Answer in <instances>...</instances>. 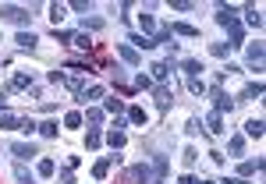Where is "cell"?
I'll return each instance as SVG.
<instances>
[{"mask_svg":"<svg viewBox=\"0 0 266 184\" xmlns=\"http://www.w3.org/2000/svg\"><path fill=\"white\" fill-rule=\"evenodd\" d=\"M103 110H106V114H121L124 103H121V99H103Z\"/></svg>","mask_w":266,"mask_h":184,"instance_id":"obj_33","label":"cell"},{"mask_svg":"<svg viewBox=\"0 0 266 184\" xmlns=\"http://www.w3.org/2000/svg\"><path fill=\"white\" fill-rule=\"evenodd\" d=\"M202 124H206V131H210V135H224V131H227V128H224V114H216V110H213V114H206V121H202Z\"/></svg>","mask_w":266,"mask_h":184,"instance_id":"obj_5","label":"cell"},{"mask_svg":"<svg viewBox=\"0 0 266 184\" xmlns=\"http://www.w3.org/2000/svg\"><path fill=\"white\" fill-rule=\"evenodd\" d=\"M124 142H128L124 131H110V135H106V145H110V149H124Z\"/></svg>","mask_w":266,"mask_h":184,"instance_id":"obj_21","label":"cell"},{"mask_svg":"<svg viewBox=\"0 0 266 184\" xmlns=\"http://www.w3.org/2000/svg\"><path fill=\"white\" fill-rule=\"evenodd\" d=\"M0 18L4 21H14V25H28V11L25 7H18V4H0Z\"/></svg>","mask_w":266,"mask_h":184,"instance_id":"obj_2","label":"cell"},{"mask_svg":"<svg viewBox=\"0 0 266 184\" xmlns=\"http://www.w3.org/2000/svg\"><path fill=\"white\" fill-rule=\"evenodd\" d=\"M170 35H184V39H196L199 28H196V25H184V21H174V25H170Z\"/></svg>","mask_w":266,"mask_h":184,"instance_id":"obj_11","label":"cell"},{"mask_svg":"<svg viewBox=\"0 0 266 184\" xmlns=\"http://www.w3.org/2000/svg\"><path fill=\"white\" fill-rule=\"evenodd\" d=\"M213 103H216V114H224V110H231V106H234V99H227L220 85H213Z\"/></svg>","mask_w":266,"mask_h":184,"instance_id":"obj_13","label":"cell"},{"mask_svg":"<svg viewBox=\"0 0 266 184\" xmlns=\"http://www.w3.org/2000/svg\"><path fill=\"white\" fill-rule=\"evenodd\" d=\"M100 142H103V135H100L96 128H89V131H86V149H100Z\"/></svg>","mask_w":266,"mask_h":184,"instance_id":"obj_28","label":"cell"},{"mask_svg":"<svg viewBox=\"0 0 266 184\" xmlns=\"http://www.w3.org/2000/svg\"><path fill=\"white\" fill-rule=\"evenodd\" d=\"M103 96H106V89H103V85H89V89H82V92H78V99H82V103H96V99H103Z\"/></svg>","mask_w":266,"mask_h":184,"instance_id":"obj_12","label":"cell"},{"mask_svg":"<svg viewBox=\"0 0 266 184\" xmlns=\"http://www.w3.org/2000/svg\"><path fill=\"white\" fill-rule=\"evenodd\" d=\"M71 43H74V46H78V50H86V53L92 50V39H89V35H86V32H82V35H74V39H71Z\"/></svg>","mask_w":266,"mask_h":184,"instance_id":"obj_34","label":"cell"},{"mask_svg":"<svg viewBox=\"0 0 266 184\" xmlns=\"http://www.w3.org/2000/svg\"><path fill=\"white\" fill-rule=\"evenodd\" d=\"M71 11H78V14L86 18V11H89V0H71Z\"/></svg>","mask_w":266,"mask_h":184,"instance_id":"obj_41","label":"cell"},{"mask_svg":"<svg viewBox=\"0 0 266 184\" xmlns=\"http://www.w3.org/2000/svg\"><path fill=\"white\" fill-rule=\"evenodd\" d=\"M227 184H248L245 177H227Z\"/></svg>","mask_w":266,"mask_h":184,"instance_id":"obj_47","label":"cell"},{"mask_svg":"<svg viewBox=\"0 0 266 184\" xmlns=\"http://www.w3.org/2000/svg\"><path fill=\"white\" fill-rule=\"evenodd\" d=\"M184 131H188V135H199V131H202V121H199V117H192V121H188V128H184Z\"/></svg>","mask_w":266,"mask_h":184,"instance_id":"obj_43","label":"cell"},{"mask_svg":"<svg viewBox=\"0 0 266 184\" xmlns=\"http://www.w3.org/2000/svg\"><path fill=\"white\" fill-rule=\"evenodd\" d=\"M216 25H224L227 32H231V43H227V46H242L245 35H242V25H238V11H234V7L220 4V7H216Z\"/></svg>","mask_w":266,"mask_h":184,"instance_id":"obj_1","label":"cell"},{"mask_svg":"<svg viewBox=\"0 0 266 184\" xmlns=\"http://www.w3.org/2000/svg\"><path fill=\"white\" fill-rule=\"evenodd\" d=\"M227 149H231V156H242V153H245V135H231Z\"/></svg>","mask_w":266,"mask_h":184,"instance_id":"obj_22","label":"cell"},{"mask_svg":"<svg viewBox=\"0 0 266 184\" xmlns=\"http://www.w3.org/2000/svg\"><path fill=\"white\" fill-rule=\"evenodd\" d=\"M149 177H153V174H149V167H146V163H135V167L124 174V181H128V184H149Z\"/></svg>","mask_w":266,"mask_h":184,"instance_id":"obj_4","label":"cell"},{"mask_svg":"<svg viewBox=\"0 0 266 184\" xmlns=\"http://www.w3.org/2000/svg\"><path fill=\"white\" fill-rule=\"evenodd\" d=\"M181 184H196V177H188V174H184V177H181Z\"/></svg>","mask_w":266,"mask_h":184,"instance_id":"obj_48","label":"cell"},{"mask_svg":"<svg viewBox=\"0 0 266 184\" xmlns=\"http://www.w3.org/2000/svg\"><path fill=\"white\" fill-rule=\"evenodd\" d=\"M11 89H32V75H14L11 78Z\"/></svg>","mask_w":266,"mask_h":184,"instance_id":"obj_30","label":"cell"},{"mask_svg":"<svg viewBox=\"0 0 266 184\" xmlns=\"http://www.w3.org/2000/svg\"><path fill=\"white\" fill-rule=\"evenodd\" d=\"M138 28H142V35H149V39H153V35H156V18L153 14H138Z\"/></svg>","mask_w":266,"mask_h":184,"instance_id":"obj_10","label":"cell"},{"mask_svg":"<svg viewBox=\"0 0 266 184\" xmlns=\"http://www.w3.org/2000/svg\"><path fill=\"white\" fill-rule=\"evenodd\" d=\"M40 131H43L46 138H57V121H43V124H40Z\"/></svg>","mask_w":266,"mask_h":184,"instance_id":"obj_37","label":"cell"},{"mask_svg":"<svg viewBox=\"0 0 266 184\" xmlns=\"http://www.w3.org/2000/svg\"><path fill=\"white\" fill-rule=\"evenodd\" d=\"M188 89H192L196 96H202V92H206V82H202V78H188Z\"/></svg>","mask_w":266,"mask_h":184,"instance_id":"obj_38","label":"cell"},{"mask_svg":"<svg viewBox=\"0 0 266 184\" xmlns=\"http://www.w3.org/2000/svg\"><path fill=\"white\" fill-rule=\"evenodd\" d=\"M82 121H86V117L78 114V110H71V114H64V128H71V131H74V128H82Z\"/></svg>","mask_w":266,"mask_h":184,"instance_id":"obj_24","label":"cell"},{"mask_svg":"<svg viewBox=\"0 0 266 184\" xmlns=\"http://www.w3.org/2000/svg\"><path fill=\"white\" fill-rule=\"evenodd\" d=\"M248 25H252V28H262V14H259L256 7H248Z\"/></svg>","mask_w":266,"mask_h":184,"instance_id":"obj_40","label":"cell"},{"mask_svg":"<svg viewBox=\"0 0 266 184\" xmlns=\"http://www.w3.org/2000/svg\"><path fill=\"white\" fill-rule=\"evenodd\" d=\"M256 170H262V160H256V163H252V160H245V163L238 167V174H242V177H252Z\"/></svg>","mask_w":266,"mask_h":184,"instance_id":"obj_25","label":"cell"},{"mask_svg":"<svg viewBox=\"0 0 266 184\" xmlns=\"http://www.w3.org/2000/svg\"><path fill=\"white\" fill-rule=\"evenodd\" d=\"M128 121H132L135 128H146V121H149V114H146V110H142V106H132V110H128Z\"/></svg>","mask_w":266,"mask_h":184,"instance_id":"obj_15","label":"cell"},{"mask_svg":"<svg viewBox=\"0 0 266 184\" xmlns=\"http://www.w3.org/2000/svg\"><path fill=\"white\" fill-rule=\"evenodd\" d=\"M110 167H114V156H103V160L92 167V177H96V181H103V177L110 174Z\"/></svg>","mask_w":266,"mask_h":184,"instance_id":"obj_14","label":"cell"},{"mask_svg":"<svg viewBox=\"0 0 266 184\" xmlns=\"http://www.w3.org/2000/svg\"><path fill=\"white\" fill-rule=\"evenodd\" d=\"M8 149H11V156H18V160H32V156H40V149H36L32 142H11Z\"/></svg>","mask_w":266,"mask_h":184,"instance_id":"obj_3","label":"cell"},{"mask_svg":"<svg viewBox=\"0 0 266 184\" xmlns=\"http://www.w3.org/2000/svg\"><path fill=\"white\" fill-rule=\"evenodd\" d=\"M170 103H174L170 89H167V85H160V89H156V106H160V110H170Z\"/></svg>","mask_w":266,"mask_h":184,"instance_id":"obj_17","label":"cell"},{"mask_svg":"<svg viewBox=\"0 0 266 184\" xmlns=\"http://www.w3.org/2000/svg\"><path fill=\"white\" fill-rule=\"evenodd\" d=\"M245 60H248L256 71H262V43H252V46L245 50Z\"/></svg>","mask_w":266,"mask_h":184,"instance_id":"obj_9","label":"cell"},{"mask_svg":"<svg viewBox=\"0 0 266 184\" xmlns=\"http://www.w3.org/2000/svg\"><path fill=\"white\" fill-rule=\"evenodd\" d=\"M181 71L188 78H202V60H196V57H184L181 60Z\"/></svg>","mask_w":266,"mask_h":184,"instance_id":"obj_6","label":"cell"},{"mask_svg":"<svg viewBox=\"0 0 266 184\" xmlns=\"http://www.w3.org/2000/svg\"><path fill=\"white\" fill-rule=\"evenodd\" d=\"M18 121H22V117H14V114H8V110H4V114H0V131H14Z\"/></svg>","mask_w":266,"mask_h":184,"instance_id":"obj_23","label":"cell"},{"mask_svg":"<svg viewBox=\"0 0 266 184\" xmlns=\"http://www.w3.org/2000/svg\"><path fill=\"white\" fill-rule=\"evenodd\" d=\"M196 184H216V181H206V177H202V181H196Z\"/></svg>","mask_w":266,"mask_h":184,"instance_id":"obj_49","label":"cell"},{"mask_svg":"<svg viewBox=\"0 0 266 184\" xmlns=\"http://www.w3.org/2000/svg\"><path fill=\"white\" fill-rule=\"evenodd\" d=\"M54 170H57V167H54V160H50V156H43L40 163H36V174H40V177H54Z\"/></svg>","mask_w":266,"mask_h":184,"instance_id":"obj_20","label":"cell"},{"mask_svg":"<svg viewBox=\"0 0 266 184\" xmlns=\"http://www.w3.org/2000/svg\"><path fill=\"white\" fill-rule=\"evenodd\" d=\"M153 43H164V46H170V50H174V43H170V25L156 28V35H153Z\"/></svg>","mask_w":266,"mask_h":184,"instance_id":"obj_27","label":"cell"},{"mask_svg":"<svg viewBox=\"0 0 266 184\" xmlns=\"http://www.w3.org/2000/svg\"><path fill=\"white\" fill-rule=\"evenodd\" d=\"M196 160H199V156H196V149H192V145H188V149H184V163H188V167H192Z\"/></svg>","mask_w":266,"mask_h":184,"instance_id":"obj_46","label":"cell"},{"mask_svg":"<svg viewBox=\"0 0 266 184\" xmlns=\"http://www.w3.org/2000/svg\"><path fill=\"white\" fill-rule=\"evenodd\" d=\"M118 53H121V60H124V64H132V67L138 64V53H135L128 43H118Z\"/></svg>","mask_w":266,"mask_h":184,"instance_id":"obj_16","label":"cell"},{"mask_svg":"<svg viewBox=\"0 0 266 184\" xmlns=\"http://www.w3.org/2000/svg\"><path fill=\"white\" fill-rule=\"evenodd\" d=\"M128 46H132V50L138 53V50H153L156 43L149 39V35H142V32H132V39H128Z\"/></svg>","mask_w":266,"mask_h":184,"instance_id":"obj_8","label":"cell"},{"mask_svg":"<svg viewBox=\"0 0 266 184\" xmlns=\"http://www.w3.org/2000/svg\"><path fill=\"white\" fill-rule=\"evenodd\" d=\"M14 43H18V50H36V43H40V35H36V32H18L14 35Z\"/></svg>","mask_w":266,"mask_h":184,"instance_id":"obj_7","label":"cell"},{"mask_svg":"<svg viewBox=\"0 0 266 184\" xmlns=\"http://www.w3.org/2000/svg\"><path fill=\"white\" fill-rule=\"evenodd\" d=\"M164 177H167V160L156 156V181H164Z\"/></svg>","mask_w":266,"mask_h":184,"instance_id":"obj_42","label":"cell"},{"mask_svg":"<svg viewBox=\"0 0 266 184\" xmlns=\"http://www.w3.org/2000/svg\"><path fill=\"white\" fill-rule=\"evenodd\" d=\"M18 131H25V135H32V131H40V124H36L32 117H22V121H18Z\"/></svg>","mask_w":266,"mask_h":184,"instance_id":"obj_32","label":"cell"},{"mask_svg":"<svg viewBox=\"0 0 266 184\" xmlns=\"http://www.w3.org/2000/svg\"><path fill=\"white\" fill-rule=\"evenodd\" d=\"M103 25H106L103 18H82V28H89V32H100Z\"/></svg>","mask_w":266,"mask_h":184,"instance_id":"obj_35","label":"cell"},{"mask_svg":"<svg viewBox=\"0 0 266 184\" xmlns=\"http://www.w3.org/2000/svg\"><path fill=\"white\" fill-rule=\"evenodd\" d=\"M149 71H153V78H156V82H164V78L170 75V64H164V60H156V64H153V67H149Z\"/></svg>","mask_w":266,"mask_h":184,"instance_id":"obj_26","label":"cell"},{"mask_svg":"<svg viewBox=\"0 0 266 184\" xmlns=\"http://www.w3.org/2000/svg\"><path fill=\"white\" fill-rule=\"evenodd\" d=\"M227 50H231L227 43H210V53H213V57H227Z\"/></svg>","mask_w":266,"mask_h":184,"instance_id":"obj_39","label":"cell"},{"mask_svg":"<svg viewBox=\"0 0 266 184\" xmlns=\"http://www.w3.org/2000/svg\"><path fill=\"white\" fill-rule=\"evenodd\" d=\"M135 85H138V89H149V85H153V78H149V75H138Z\"/></svg>","mask_w":266,"mask_h":184,"instance_id":"obj_45","label":"cell"},{"mask_svg":"<svg viewBox=\"0 0 266 184\" xmlns=\"http://www.w3.org/2000/svg\"><path fill=\"white\" fill-rule=\"evenodd\" d=\"M170 7H174V11H192L196 4H188V0H174V4H170Z\"/></svg>","mask_w":266,"mask_h":184,"instance_id":"obj_44","label":"cell"},{"mask_svg":"<svg viewBox=\"0 0 266 184\" xmlns=\"http://www.w3.org/2000/svg\"><path fill=\"white\" fill-rule=\"evenodd\" d=\"M64 184H74V177H64Z\"/></svg>","mask_w":266,"mask_h":184,"instance_id":"obj_50","label":"cell"},{"mask_svg":"<svg viewBox=\"0 0 266 184\" xmlns=\"http://www.w3.org/2000/svg\"><path fill=\"white\" fill-rule=\"evenodd\" d=\"M86 121H89L92 128H96V124H103V110H96V106H92V110H86Z\"/></svg>","mask_w":266,"mask_h":184,"instance_id":"obj_36","label":"cell"},{"mask_svg":"<svg viewBox=\"0 0 266 184\" xmlns=\"http://www.w3.org/2000/svg\"><path fill=\"white\" fill-rule=\"evenodd\" d=\"M245 135H248V138H262V117L245 121Z\"/></svg>","mask_w":266,"mask_h":184,"instance_id":"obj_18","label":"cell"},{"mask_svg":"<svg viewBox=\"0 0 266 184\" xmlns=\"http://www.w3.org/2000/svg\"><path fill=\"white\" fill-rule=\"evenodd\" d=\"M245 99H259L262 96V82H252V85H245V92H242Z\"/></svg>","mask_w":266,"mask_h":184,"instance_id":"obj_31","label":"cell"},{"mask_svg":"<svg viewBox=\"0 0 266 184\" xmlns=\"http://www.w3.org/2000/svg\"><path fill=\"white\" fill-rule=\"evenodd\" d=\"M64 11H68L64 4H50V18H54V28H57V25L64 21Z\"/></svg>","mask_w":266,"mask_h":184,"instance_id":"obj_29","label":"cell"},{"mask_svg":"<svg viewBox=\"0 0 266 184\" xmlns=\"http://www.w3.org/2000/svg\"><path fill=\"white\" fill-rule=\"evenodd\" d=\"M14 181H18V184H36V174L25 170L22 163H14Z\"/></svg>","mask_w":266,"mask_h":184,"instance_id":"obj_19","label":"cell"}]
</instances>
